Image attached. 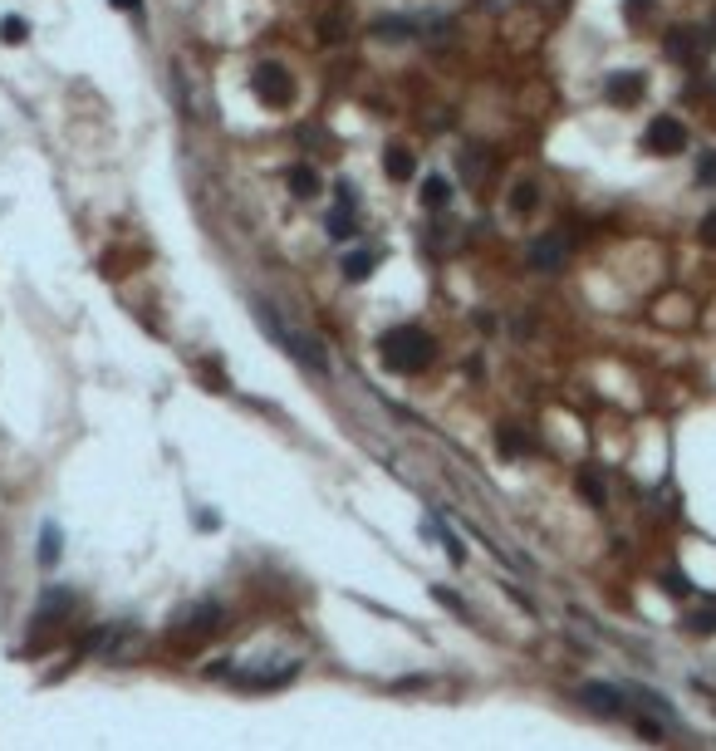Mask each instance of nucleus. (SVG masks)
I'll return each mask as SVG.
<instances>
[{
    "instance_id": "a878e982",
    "label": "nucleus",
    "mask_w": 716,
    "mask_h": 751,
    "mask_svg": "<svg viewBox=\"0 0 716 751\" xmlns=\"http://www.w3.org/2000/svg\"><path fill=\"white\" fill-rule=\"evenodd\" d=\"M412 30L417 25H407V20H378V25H373V35H383V40L387 35H412Z\"/></svg>"
},
{
    "instance_id": "f8f14e48",
    "label": "nucleus",
    "mask_w": 716,
    "mask_h": 751,
    "mask_svg": "<svg viewBox=\"0 0 716 751\" xmlns=\"http://www.w3.org/2000/svg\"><path fill=\"white\" fill-rule=\"evenodd\" d=\"M285 182H289V192H295V197H299V202H309V197H314V192H319V187H324V182H319V173H314V167H309V163H299V167H289V177H285Z\"/></svg>"
},
{
    "instance_id": "412c9836",
    "label": "nucleus",
    "mask_w": 716,
    "mask_h": 751,
    "mask_svg": "<svg viewBox=\"0 0 716 751\" xmlns=\"http://www.w3.org/2000/svg\"><path fill=\"white\" fill-rule=\"evenodd\" d=\"M633 697H638V707H648V712H658V717H662V722H667V717H672V707H667V702H662L658 693H648V687H638V693H633Z\"/></svg>"
},
{
    "instance_id": "39448f33",
    "label": "nucleus",
    "mask_w": 716,
    "mask_h": 751,
    "mask_svg": "<svg viewBox=\"0 0 716 751\" xmlns=\"http://www.w3.org/2000/svg\"><path fill=\"white\" fill-rule=\"evenodd\" d=\"M221 624H226V614L216 609V604H197L191 614H181V619L172 624V634H167V638H172L177 648H197L201 638H211Z\"/></svg>"
},
{
    "instance_id": "9b49d317",
    "label": "nucleus",
    "mask_w": 716,
    "mask_h": 751,
    "mask_svg": "<svg viewBox=\"0 0 716 751\" xmlns=\"http://www.w3.org/2000/svg\"><path fill=\"white\" fill-rule=\"evenodd\" d=\"M324 226H329V236H334V241H348V236L358 232V216H354V187H348V182L338 187V207L329 212V222H324Z\"/></svg>"
},
{
    "instance_id": "1a4fd4ad",
    "label": "nucleus",
    "mask_w": 716,
    "mask_h": 751,
    "mask_svg": "<svg viewBox=\"0 0 716 751\" xmlns=\"http://www.w3.org/2000/svg\"><path fill=\"white\" fill-rule=\"evenodd\" d=\"M564 261H569V236L564 232H550V236L530 241V265H535V271H560Z\"/></svg>"
},
{
    "instance_id": "9d476101",
    "label": "nucleus",
    "mask_w": 716,
    "mask_h": 751,
    "mask_svg": "<svg viewBox=\"0 0 716 751\" xmlns=\"http://www.w3.org/2000/svg\"><path fill=\"white\" fill-rule=\"evenodd\" d=\"M642 89H648V79H642L638 69H623V74H609V84H603V94H609V104H618V108L638 104V99H642Z\"/></svg>"
},
{
    "instance_id": "dca6fc26",
    "label": "nucleus",
    "mask_w": 716,
    "mask_h": 751,
    "mask_svg": "<svg viewBox=\"0 0 716 751\" xmlns=\"http://www.w3.org/2000/svg\"><path fill=\"white\" fill-rule=\"evenodd\" d=\"M535 202H540V187L535 182H515V192H511V212H535Z\"/></svg>"
},
{
    "instance_id": "f3484780",
    "label": "nucleus",
    "mask_w": 716,
    "mask_h": 751,
    "mask_svg": "<svg viewBox=\"0 0 716 751\" xmlns=\"http://www.w3.org/2000/svg\"><path fill=\"white\" fill-rule=\"evenodd\" d=\"M495 442H501V457H525L530 452V438H525V432H515V428H501V438H495Z\"/></svg>"
},
{
    "instance_id": "cd10ccee",
    "label": "nucleus",
    "mask_w": 716,
    "mask_h": 751,
    "mask_svg": "<svg viewBox=\"0 0 716 751\" xmlns=\"http://www.w3.org/2000/svg\"><path fill=\"white\" fill-rule=\"evenodd\" d=\"M697 182H701V187H716V157H701V167H697Z\"/></svg>"
},
{
    "instance_id": "b1692460",
    "label": "nucleus",
    "mask_w": 716,
    "mask_h": 751,
    "mask_svg": "<svg viewBox=\"0 0 716 751\" xmlns=\"http://www.w3.org/2000/svg\"><path fill=\"white\" fill-rule=\"evenodd\" d=\"M348 30V15H338V10H329V20H324V25H319V35H324V40H338V35H344Z\"/></svg>"
},
{
    "instance_id": "7ed1b4c3",
    "label": "nucleus",
    "mask_w": 716,
    "mask_h": 751,
    "mask_svg": "<svg viewBox=\"0 0 716 751\" xmlns=\"http://www.w3.org/2000/svg\"><path fill=\"white\" fill-rule=\"evenodd\" d=\"M69 609H74V595H69V589H50V595H44L40 619L30 624V653L50 648V638H54L59 628H64V619H69Z\"/></svg>"
},
{
    "instance_id": "f03ea898",
    "label": "nucleus",
    "mask_w": 716,
    "mask_h": 751,
    "mask_svg": "<svg viewBox=\"0 0 716 751\" xmlns=\"http://www.w3.org/2000/svg\"><path fill=\"white\" fill-rule=\"evenodd\" d=\"M260 320H265V330H270L275 339H280V344H285V349H289V354H295L299 363H309V369L319 373V379H329V354H324V349L314 344L309 334H295V330H289V324L280 320V314H275V310H265V305H260Z\"/></svg>"
},
{
    "instance_id": "ddd939ff",
    "label": "nucleus",
    "mask_w": 716,
    "mask_h": 751,
    "mask_svg": "<svg viewBox=\"0 0 716 751\" xmlns=\"http://www.w3.org/2000/svg\"><path fill=\"white\" fill-rule=\"evenodd\" d=\"M383 167H387V177H393V182H407L412 173H417V163H412L407 148H387L383 153Z\"/></svg>"
},
{
    "instance_id": "6e6552de",
    "label": "nucleus",
    "mask_w": 716,
    "mask_h": 751,
    "mask_svg": "<svg viewBox=\"0 0 716 751\" xmlns=\"http://www.w3.org/2000/svg\"><path fill=\"white\" fill-rule=\"evenodd\" d=\"M579 702H584L589 712H599V717H628V697L609 683H584L579 687Z\"/></svg>"
},
{
    "instance_id": "4be33fe9",
    "label": "nucleus",
    "mask_w": 716,
    "mask_h": 751,
    "mask_svg": "<svg viewBox=\"0 0 716 751\" xmlns=\"http://www.w3.org/2000/svg\"><path fill=\"white\" fill-rule=\"evenodd\" d=\"M446 197H452V187H446L442 177H427V187H422V202H432V207H442Z\"/></svg>"
},
{
    "instance_id": "a211bd4d",
    "label": "nucleus",
    "mask_w": 716,
    "mask_h": 751,
    "mask_svg": "<svg viewBox=\"0 0 716 751\" xmlns=\"http://www.w3.org/2000/svg\"><path fill=\"white\" fill-rule=\"evenodd\" d=\"M59 545H64V540H59V530L44 526L40 530V565H59Z\"/></svg>"
},
{
    "instance_id": "aec40b11",
    "label": "nucleus",
    "mask_w": 716,
    "mask_h": 751,
    "mask_svg": "<svg viewBox=\"0 0 716 751\" xmlns=\"http://www.w3.org/2000/svg\"><path fill=\"white\" fill-rule=\"evenodd\" d=\"M432 536H436V540H442V545H446V555H452V560H466V550H461V540H456V536H452V530H446V526H442V520H432Z\"/></svg>"
},
{
    "instance_id": "20e7f679",
    "label": "nucleus",
    "mask_w": 716,
    "mask_h": 751,
    "mask_svg": "<svg viewBox=\"0 0 716 751\" xmlns=\"http://www.w3.org/2000/svg\"><path fill=\"white\" fill-rule=\"evenodd\" d=\"M250 94H256L260 104H270V108H285L289 99H295V79H289L285 64L265 59V64L250 69Z\"/></svg>"
},
{
    "instance_id": "423d86ee",
    "label": "nucleus",
    "mask_w": 716,
    "mask_h": 751,
    "mask_svg": "<svg viewBox=\"0 0 716 751\" xmlns=\"http://www.w3.org/2000/svg\"><path fill=\"white\" fill-rule=\"evenodd\" d=\"M711 44H716V30L677 25V30H667L662 54H667V59H677V64H697V59H707V54H711Z\"/></svg>"
},
{
    "instance_id": "5701e85b",
    "label": "nucleus",
    "mask_w": 716,
    "mask_h": 751,
    "mask_svg": "<svg viewBox=\"0 0 716 751\" xmlns=\"http://www.w3.org/2000/svg\"><path fill=\"white\" fill-rule=\"evenodd\" d=\"M687 628H697V634H711V628H716V604H711V609L687 614Z\"/></svg>"
},
{
    "instance_id": "0eeeda50",
    "label": "nucleus",
    "mask_w": 716,
    "mask_h": 751,
    "mask_svg": "<svg viewBox=\"0 0 716 751\" xmlns=\"http://www.w3.org/2000/svg\"><path fill=\"white\" fill-rule=\"evenodd\" d=\"M682 148H687V128L672 114H658L648 124V133H642V153H652V157H677Z\"/></svg>"
},
{
    "instance_id": "bb28decb",
    "label": "nucleus",
    "mask_w": 716,
    "mask_h": 751,
    "mask_svg": "<svg viewBox=\"0 0 716 751\" xmlns=\"http://www.w3.org/2000/svg\"><path fill=\"white\" fill-rule=\"evenodd\" d=\"M697 236H701V246H716V212H707V216H701Z\"/></svg>"
},
{
    "instance_id": "2eb2a0df",
    "label": "nucleus",
    "mask_w": 716,
    "mask_h": 751,
    "mask_svg": "<svg viewBox=\"0 0 716 751\" xmlns=\"http://www.w3.org/2000/svg\"><path fill=\"white\" fill-rule=\"evenodd\" d=\"M579 496H584L589 506H603V501H609V491H603V477H599L593 467L579 471Z\"/></svg>"
},
{
    "instance_id": "f257e3e1",
    "label": "nucleus",
    "mask_w": 716,
    "mask_h": 751,
    "mask_svg": "<svg viewBox=\"0 0 716 751\" xmlns=\"http://www.w3.org/2000/svg\"><path fill=\"white\" fill-rule=\"evenodd\" d=\"M432 339L422 334V330H412V324H397V330H387L378 339V359H383V369H393V373H422L432 363Z\"/></svg>"
},
{
    "instance_id": "4468645a",
    "label": "nucleus",
    "mask_w": 716,
    "mask_h": 751,
    "mask_svg": "<svg viewBox=\"0 0 716 751\" xmlns=\"http://www.w3.org/2000/svg\"><path fill=\"white\" fill-rule=\"evenodd\" d=\"M373 265H378L373 251H348V256H344V275H348V281H368Z\"/></svg>"
},
{
    "instance_id": "393cba45",
    "label": "nucleus",
    "mask_w": 716,
    "mask_h": 751,
    "mask_svg": "<svg viewBox=\"0 0 716 751\" xmlns=\"http://www.w3.org/2000/svg\"><path fill=\"white\" fill-rule=\"evenodd\" d=\"M633 732H638V736H648V742H662V726L652 722V717H642V712L633 717Z\"/></svg>"
},
{
    "instance_id": "6ab92c4d",
    "label": "nucleus",
    "mask_w": 716,
    "mask_h": 751,
    "mask_svg": "<svg viewBox=\"0 0 716 751\" xmlns=\"http://www.w3.org/2000/svg\"><path fill=\"white\" fill-rule=\"evenodd\" d=\"M25 35H30V25H25L20 15H5V20H0V40H5V44H25Z\"/></svg>"
}]
</instances>
